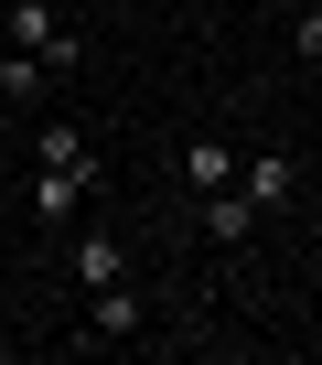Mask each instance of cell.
<instances>
[{
	"instance_id": "6da1fadb",
	"label": "cell",
	"mask_w": 322,
	"mask_h": 365,
	"mask_svg": "<svg viewBox=\"0 0 322 365\" xmlns=\"http://www.w3.org/2000/svg\"><path fill=\"white\" fill-rule=\"evenodd\" d=\"M11 43H22V54H43L54 76H65V65L86 54V43H76V33L54 22V0H11Z\"/></svg>"
},
{
	"instance_id": "7a4b0ae2",
	"label": "cell",
	"mask_w": 322,
	"mask_h": 365,
	"mask_svg": "<svg viewBox=\"0 0 322 365\" xmlns=\"http://www.w3.org/2000/svg\"><path fill=\"white\" fill-rule=\"evenodd\" d=\"M86 182H97V161H65V172H43V182H33V215H43V226H65V215L86 205Z\"/></svg>"
},
{
	"instance_id": "3957f363",
	"label": "cell",
	"mask_w": 322,
	"mask_h": 365,
	"mask_svg": "<svg viewBox=\"0 0 322 365\" xmlns=\"http://www.w3.org/2000/svg\"><path fill=\"white\" fill-rule=\"evenodd\" d=\"M43 86H54V65H43V54H22V43L0 54V97H11V108H33Z\"/></svg>"
},
{
	"instance_id": "277c9868",
	"label": "cell",
	"mask_w": 322,
	"mask_h": 365,
	"mask_svg": "<svg viewBox=\"0 0 322 365\" xmlns=\"http://www.w3.org/2000/svg\"><path fill=\"white\" fill-rule=\"evenodd\" d=\"M247 226H258V205L237 194V182H226V194H204V237H215V247H237Z\"/></svg>"
},
{
	"instance_id": "5b68a950",
	"label": "cell",
	"mask_w": 322,
	"mask_h": 365,
	"mask_svg": "<svg viewBox=\"0 0 322 365\" xmlns=\"http://www.w3.org/2000/svg\"><path fill=\"white\" fill-rule=\"evenodd\" d=\"M140 322H150V312H140V290H129V279H108V290H97V333H108V344H129Z\"/></svg>"
},
{
	"instance_id": "8992f818",
	"label": "cell",
	"mask_w": 322,
	"mask_h": 365,
	"mask_svg": "<svg viewBox=\"0 0 322 365\" xmlns=\"http://www.w3.org/2000/svg\"><path fill=\"white\" fill-rule=\"evenodd\" d=\"M183 172H194V194H226V182H237V150H226V140H194Z\"/></svg>"
},
{
	"instance_id": "52a82bcc",
	"label": "cell",
	"mask_w": 322,
	"mask_h": 365,
	"mask_svg": "<svg viewBox=\"0 0 322 365\" xmlns=\"http://www.w3.org/2000/svg\"><path fill=\"white\" fill-rule=\"evenodd\" d=\"M33 161H43V172L86 161V129H76V118H43V129H33Z\"/></svg>"
},
{
	"instance_id": "ba28073f",
	"label": "cell",
	"mask_w": 322,
	"mask_h": 365,
	"mask_svg": "<svg viewBox=\"0 0 322 365\" xmlns=\"http://www.w3.org/2000/svg\"><path fill=\"white\" fill-rule=\"evenodd\" d=\"M237 194H247L258 215H269V205H290V161H247V172H237Z\"/></svg>"
},
{
	"instance_id": "9c48e42d",
	"label": "cell",
	"mask_w": 322,
	"mask_h": 365,
	"mask_svg": "<svg viewBox=\"0 0 322 365\" xmlns=\"http://www.w3.org/2000/svg\"><path fill=\"white\" fill-rule=\"evenodd\" d=\"M76 279H86V290H108V279H129V247H108V237H86V247H76Z\"/></svg>"
},
{
	"instance_id": "30bf717a",
	"label": "cell",
	"mask_w": 322,
	"mask_h": 365,
	"mask_svg": "<svg viewBox=\"0 0 322 365\" xmlns=\"http://www.w3.org/2000/svg\"><path fill=\"white\" fill-rule=\"evenodd\" d=\"M301 54H311V65H322V11H311V22H301Z\"/></svg>"
}]
</instances>
